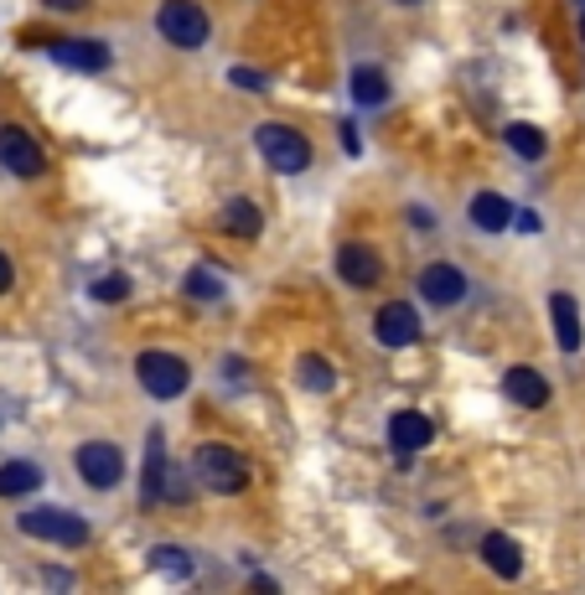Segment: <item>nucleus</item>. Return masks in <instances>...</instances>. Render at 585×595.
Instances as JSON below:
<instances>
[{
	"label": "nucleus",
	"instance_id": "31",
	"mask_svg": "<svg viewBox=\"0 0 585 595\" xmlns=\"http://www.w3.org/2000/svg\"><path fill=\"white\" fill-rule=\"evenodd\" d=\"M581 37H585V11H581Z\"/></svg>",
	"mask_w": 585,
	"mask_h": 595
},
{
	"label": "nucleus",
	"instance_id": "23",
	"mask_svg": "<svg viewBox=\"0 0 585 595\" xmlns=\"http://www.w3.org/2000/svg\"><path fill=\"white\" fill-rule=\"evenodd\" d=\"M150 565L161 569V575H171V581H187V575H192V559L181 549H171V544H156V549H150Z\"/></svg>",
	"mask_w": 585,
	"mask_h": 595
},
{
	"label": "nucleus",
	"instance_id": "5",
	"mask_svg": "<svg viewBox=\"0 0 585 595\" xmlns=\"http://www.w3.org/2000/svg\"><path fill=\"white\" fill-rule=\"evenodd\" d=\"M136 373L150 399H177V394H187V363L171 353H140Z\"/></svg>",
	"mask_w": 585,
	"mask_h": 595
},
{
	"label": "nucleus",
	"instance_id": "10",
	"mask_svg": "<svg viewBox=\"0 0 585 595\" xmlns=\"http://www.w3.org/2000/svg\"><path fill=\"white\" fill-rule=\"evenodd\" d=\"M503 394H508L513 404H524V409H544V404H549V378L534 368H508L503 373Z\"/></svg>",
	"mask_w": 585,
	"mask_h": 595
},
{
	"label": "nucleus",
	"instance_id": "27",
	"mask_svg": "<svg viewBox=\"0 0 585 595\" xmlns=\"http://www.w3.org/2000/svg\"><path fill=\"white\" fill-rule=\"evenodd\" d=\"M409 224L420 228V234H430V228H436V218H430V212H425V208H415V212H409Z\"/></svg>",
	"mask_w": 585,
	"mask_h": 595
},
{
	"label": "nucleus",
	"instance_id": "9",
	"mask_svg": "<svg viewBox=\"0 0 585 595\" xmlns=\"http://www.w3.org/2000/svg\"><path fill=\"white\" fill-rule=\"evenodd\" d=\"M374 331L384 347H415L420 343V316H415V306H405V300H389V306L378 311Z\"/></svg>",
	"mask_w": 585,
	"mask_h": 595
},
{
	"label": "nucleus",
	"instance_id": "7",
	"mask_svg": "<svg viewBox=\"0 0 585 595\" xmlns=\"http://www.w3.org/2000/svg\"><path fill=\"white\" fill-rule=\"evenodd\" d=\"M73 466H78V476H83L89 487H115L120 472H125V456L115 446H105V440H89V446H78Z\"/></svg>",
	"mask_w": 585,
	"mask_h": 595
},
{
	"label": "nucleus",
	"instance_id": "12",
	"mask_svg": "<svg viewBox=\"0 0 585 595\" xmlns=\"http://www.w3.org/2000/svg\"><path fill=\"white\" fill-rule=\"evenodd\" d=\"M430 435H436V425H430L420 409H399V415L389 419V440H394V450H399V456L430 446Z\"/></svg>",
	"mask_w": 585,
	"mask_h": 595
},
{
	"label": "nucleus",
	"instance_id": "4",
	"mask_svg": "<svg viewBox=\"0 0 585 595\" xmlns=\"http://www.w3.org/2000/svg\"><path fill=\"white\" fill-rule=\"evenodd\" d=\"M156 27H161L166 42L177 47H202L208 42V16L197 0H166L161 11H156Z\"/></svg>",
	"mask_w": 585,
	"mask_h": 595
},
{
	"label": "nucleus",
	"instance_id": "29",
	"mask_svg": "<svg viewBox=\"0 0 585 595\" xmlns=\"http://www.w3.org/2000/svg\"><path fill=\"white\" fill-rule=\"evenodd\" d=\"M513 218H518V228H524V234H539V218H534V212H513Z\"/></svg>",
	"mask_w": 585,
	"mask_h": 595
},
{
	"label": "nucleus",
	"instance_id": "32",
	"mask_svg": "<svg viewBox=\"0 0 585 595\" xmlns=\"http://www.w3.org/2000/svg\"><path fill=\"white\" fill-rule=\"evenodd\" d=\"M405 6H409V0H405Z\"/></svg>",
	"mask_w": 585,
	"mask_h": 595
},
{
	"label": "nucleus",
	"instance_id": "2",
	"mask_svg": "<svg viewBox=\"0 0 585 595\" xmlns=\"http://www.w3.org/2000/svg\"><path fill=\"white\" fill-rule=\"evenodd\" d=\"M255 146H259V156H265L275 171H286V177H296V171L311 166V140L300 130H290V125H259Z\"/></svg>",
	"mask_w": 585,
	"mask_h": 595
},
{
	"label": "nucleus",
	"instance_id": "30",
	"mask_svg": "<svg viewBox=\"0 0 585 595\" xmlns=\"http://www.w3.org/2000/svg\"><path fill=\"white\" fill-rule=\"evenodd\" d=\"M47 6H62V11H73V6H83V0H47Z\"/></svg>",
	"mask_w": 585,
	"mask_h": 595
},
{
	"label": "nucleus",
	"instance_id": "20",
	"mask_svg": "<svg viewBox=\"0 0 585 595\" xmlns=\"http://www.w3.org/2000/svg\"><path fill=\"white\" fill-rule=\"evenodd\" d=\"M37 482H42V472H37L31 462L0 466V497H27V492H37Z\"/></svg>",
	"mask_w": 585,
	"mask_h": 595
},
{
	"label": "nucleus",
	"instance_id": "13",
	"mask_svg": "<svg viewBox=\"0 0 585 595\" xmlns=\"http://www.w3.org/2000/svg\"><path fill=\"white\" fill-rule=\"evenodd\" d=\"M47 52H52L58 62H68V68H83V73H105L109 68V47L105 42H62V37H52Z\"/></svg>",
	"mask_w": 585,
	"mask_h": 595
},
{
	"label": "nucleus",
	"instance_id": "14",
	"mask_svg": "<svg viewBox=\"0 0 585 595\" xmlns=\"http://www.w3.org/2000/svg\"><path fill=\"white\" fill-rule=\"evenodd\" d=\"M166 476H171V466H166V440L161 430L146 435V492H140V503L156 507L166 497Z\"/></svg>",
	"mask_w": 585,
	"mask_h": 595
},
{
	"label": "nucleus",
	"instance_id": "17",
	"mask_svg": "<svg viewBox=\"0 0 585 595\" xmlns=\"http://www.w3.org/2000/svg\"><path fill=\"white\" fill-rule=\"evenodd\" d=\"M472 224L487 228V234H503V228L513 224V202L508 197H497V192L472 197Z\"/></svg>",
	"mask_w": 585,
	"mask_h": 595
},
{
	"label": "nucleus",
	"instance_id": "6",
	"mask_svg": "<svg viewBox=\"0 0 585 595\" xmlns=\"http://www.w3.org/2000/svg\"><path fill=\"white\" fill-rule=\"evenodd\" d=\"M0 166L16 171V177H42L47 156H42V146L21 130V125H0Z\"/></svg>",
	"mask_w": 585,
	"mask_h": 595
},
{
	"label": "nucleus",
	"instance_id": "16",
	"mask_svg": "<svg viewBox=\"0 0 585 595\" xmlns=\"http://www.w3.org/2000/svg\"><path fill=\"white\" fill-rule=\"evenodd\" d=\"M549 316H555V337L565 353H581V311H575V296H549Z\"/></svg>",
	"mask_w": 585,
	"mask_h": 595
},
{
	"label": "nucleus",
	"instance_id": "18",
	"mask_svg": "<svg viewBox=\"0 0 585 595\" xmlns=\"http://www.w3.org/2000/svg\"><path fill=\"white\" fill-rule=\"evenodd\" d=\"M353 99H358L363 109H384L389 105V78L378 73V68H358V73H353Z\"/></svg>",
	"mask_w": 585,
	"mask_h": 595
},
{
	"label": "nucleus",
	"instance_id": "26",
	"mask_svg": "<svg viewBox=\"0 0 585 595\" xmlns=\"http://www.w3.org/2000/svg\"><path fill=\"white\" fill-rule=\"evenodd\" d=\"M234 83H239V89H270V78L249 73V68H234Z\"/></svg>",
	"mask_w": 585,
	"mask_h": 595
},
{
	"label": "nucleus",
	"instance_id": "1",
	"mask_svg": "<svg viewBox=\"0 0 585 595\" xmlns=\"http://www.w3.org/2000/svg\"><path fill=\"white\" fill-rule=\"evenodd\" d=\"M192 472H197L202 487L224 492V497H234V492L249 487V462H244L239 450H228V446H197Z\"/></svg>",
	"mask_w": 585,
	"mask_h": 595
},
{
	"label": "nucleus",
	"instance_id": "3",
	"mask_svg": "<svg viewBox=\"0 0 585 595\" xmlns=\"http://www.w3.org/2000/svg\"><path fill=\"white\" fill-rule=\"evenodd\" d=\"M21 534L62 544V549H83L89 544V523L78 513H68V507H31V513H21Z\"/></svg>",
	"mask_w": 585,
	"mask_h": 595
},
{
	"label": "nucleus",
	"instance_id": "24",
	"mask_svg": "<svg viewBox=\"0 0 585 595\" xmlns=\"http://www.w3.org/2000/svg\"><path fill=\"white\" fill-rule=\"evenodd\" d=\"M187 290H192L197 300H218L224 296V280H218L212 269H192V275H187Z\"/></svg>",
	"mask_w": 585,
	"mask_h": 595
},
{
	"label": "nucleus",
	"instance_id": "11",
	"mask_svg": "<svg viewBox=\"0 0 585 595\" xmlns=\"http://www.w3.org/2000/svg\"><path fill=\"white\" fill-rule=\"evenodd\" d=\"M420 296L430 300V306H456V300L466 296V280L456 265H430L420 275Z\"/></svg>",
	"mask_w": 585,
	"mask_h": 595
},
{
	"label": "nucleus",
	"instance_id": "21",
	"mask_svg": "<svg viewBox=\"0 0 585 595\" xmlns=\"http://www.w3.org/2000/svg\"><path fill=\"white\" fill-rule=\"evenodd\" d=\"M224 224H228V234H239V238H259L265 218H259V208L249 202V197H234V202L224 208Z\"/></svg>",
	"mask_w": 585,
	"mask_h": 595
},
{
	"label": "nucleus",
	"instance_id": "22",
	"mask_svg": "<svg viewBox=\"0 0 585 595\" xmlns=\"http://www.w3.org/2000/svg\"><path fill=\"white\" fill-rule=\"evenodd\" d=\"M296 378H300V388H311V394H331V388H337V373H331L316 353H306L296 363Z\"/></svg>",
	"mask_w": 585,
	"mask_h": 595
},
{
	"label": "nucleus",
	"instance_id": "25",
	"mask_svg": "<svg viewBox=\"0 0 585 595\" xmlns=\"http://www.w3.org/2000/svg\"><path fill=\"white\" fill-rule=\"evenodd\" d=\"M130 296V280L125 275H105V280H93V300H125Z\"/></svg>",
	"mask_w": 585,
	"mask_h": 595
},
{
	"label": "nucleus",
	"instance_id": "19",
	"mask_svg": "<svg viewBox=\"0 0 585 595\" xmlns=\"http://www.w3.org/2000/svg\"><path fill=\"white\" fill-rule=\"evenodd\" d=\"M503 140H508V150L513 156H524V161H544V150H549V140H544L539 125H508Z\"/></svg>",
	"mask_w": 585,
	"mask_h": 595
},
{
	"label": "nucleus",
	"instance_id": "8",
	"mask_svg": "<svg viewBox=\"0 0 585 595\" xmlns=\"http://www.w3.org/2000/svg\"><path fill=\"white\" fill-rule=\"evenodd\" d=\"M337 275L347 285H358V290H368V285L384 280V254L374 244H343L337 249Z\"/></svg>",
	"mask_w": 585,
	"mask_h": 595
},
{
	"label": "nucleus",
	"instance_id": "28",
	"mask_svg": "<svg viewBox=\"0 0 585 595\" xmlns=\"http://www.w3.org/2000/svg\"><path fill=\"white\" fill-rule=\"evenodd\" d=\"M11 280H16V275H11V259H6V249H0V296L11 290Z\"/></svg>",
	"mask_w": 585,
	"mask_h": 595
},
{
	"label": "nucleus",
	"instance_id": "15",
	"mask_svg": "<svg viewBox=\"0 0 585 595\" xmlns=\"http://www.w3.org/2000/svg\"><path fill=\"white\" fill-rule=\"evenodd\" d=\"M482 559H487V569H493V575H503V581H518V569H524V554H518V544H513L508 534H487V538H482Z\"/></svg>",
	"mask_w": 585,
	"mask_h": 595
}]
</instances>
